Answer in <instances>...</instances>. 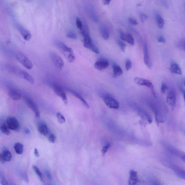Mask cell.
Returning <instances> with one entry per match:
<instances>
[{
    "label": "cell",
    "mask_w": 185,
    "mask_h": 185,
    "mask_svg": "<svg viewBox=\"0 0 185 185\" xmlns=\"http://www.w3.org/2000/svg\"><path fill=\"white\" fill-rule=\"evenodd\" d=\"M55 44L64 55L69 62L72 63L74 61L75 57L73 51L71 48L60 41L56 40L55 41Z\"/></svg>",
    "instance_id": "6da1fadb"
},
{
    "label": "cell",
    "mask_w": 185,
    "mask_h": 185,
    "mask_svg": "<svg viewBox=\"0 0 185 185\" xmlns=\"http://www.w3.org/2000/svg\"><path fill=\"white\" fill-rule=\"evenodd\" d=\"M81 31L82 34L84 37V47L86 48L90 49L92 52L96 53V54H99V51L97 47L94 44L89 35L88 34V33L85 32V31L84 30V29H82Z\"/></svg>",
    "instance_id": "7a4b0ae2"
},
{
    "label": "cell",
    "mask_w": 185,
    "mask_h": 185,
    "mask_svg": "<svg viewBox=\"0 0 185 185\" xmlns=\"http://www.w3.org/2000/svg\"><path fill=\"white\" fill-rule=\"evenodd\" d=\"M49 56L56 70L58 71H61L64 67V63L61 57L54 52H51Z\"/></svg>",
    "instance_id": "3957f363"
},
{
    "label": "cell",
    "mask_w": 185,
    "mask_h": 185,
    "mask_svg": "<svg viewBox=\"0 0 185 185\" xmlns=\"http://www.w3.org/2000/svg\"><path fill=\"white\" fill-rule=\"evenodd\" d=\"M17 60L27 69L31 70L33 67V64L31 60L21 52H17L16 54Z\"/></svg>",
    "instance_id": "277c9868"
},
{
    "label": "cell",
    "mask_w": 185,
    "mask_h": 185,
    "mask_svg": "<svg viewBox=\"0 0 185 185\" xmlns=\"http://www.w3.org/2000/svg\"><path fill=\"white\" fill-rule=\"evenodd\" d=\"M134 82L137 85L144 86L150 88L153 96L154 97L156 98L157 96L154 89V85L149 80L143 78L136 77L135 78Z\"/></svg>",
    "instance_id": "5b68a950"
},
{
    "label": "cell",
    "mask_w": 185,
    "mask_h": 185,
    "mask_svg": "<svg viewBox=\"0 0 185 185\" xmlns=\"http://www.w3.org/2000/svg\"><path fill=\"white\" fill-rule=\"evenodd\" d=\"M106 105L110 109H118L120 107V103L117 100L111 96L106 95L103 98Z\"/></svg>",
    "instance_id": "8992f818"
},
{
    "label": "cell",
    "mask_w": 185,
    "mask_h": 185,
    "mask_svg": "<svg viewBox=\"0 0 185 185\" xmlns=\"http://www.w3.org/2000/svg\"><path fill=\"white\" fill-rule=\"evenodd\" d=\"M6 123L9 129L18 132L20 129V125L16 118L9 117L6 120Z\"/></svg>",
    "instance_id": "52a82bcc"
},
{
    "label": "cell",
    "mask_w": 185,
    "mask_h": 185,
    "mask_svg": "<svg viewBox=\"0 0 185 185\" xmlns=\"http://www.w3.org/2000/svg\"><path fill=\"white\" fill-rule=\"evenodd\" d=\"M16 27L17 30L25 40L29 41L31 40L32 36L30 31L21 24H17Z\"/></svg>",
    "instance_id": "ba28073f"
},
{
    "label": "cell",
    "mask_w": 185,
    "mask_h": 185,
    "mask_svg": "<svg viewBox=\"0 0 185 185\" xmlns=\"http://www.w3.org/2000/svg\"><path fill=\"white\" fill-rule=\"evenodd\" d=\"M167 102L171 106L172 109H174L176 105V92L172 90L169 92L167 97Z\"/></svg>",
    "instance_id": "9c48e42d"
},
{
    "label": "cell",
    "mask_w": 185,
    "mask_h": 185,
    "mask_svg": "<svg viewBox=\"0 0 185 185\" xmlns=\"http://www.w3.org/2000/svg\"><path fill=\"white\" fill-rule=\"evenodd\" d=\"M25 101L27 106L34 112L35 117L37 118H40V111H39L38 106L35 102L30 98H25Z\"/></svg>",
    "instance_id": "30bf717a"
},
{
    "label": "cell",
    "mask_w": 185,
    "mask_h": 185,
    "mask_svg": "<svg viewBox=\"0 0 185 185\" xmlns=\"http://www.w3.org/2000/svg\"><path fill=\"white\" fill-rule=\"evenodd\" d=\"M54 90L57 95L62 98L65 105H67L68 101L65 92L61 87L59 86H55L54 88Z\"/></svg>",
    "instance_id": "8fae6325"
},
{
    "label": "cell",
    "mask_w": 185,
    "mask_h": 185,
    "mask_svg": "<svg viewBox=\"0 0 185 185\" xmlns=\"http://www.w3.org/2000/svg\"><path fill=\"white\" fill-rule=\"evenodd\" d=\"M109 66V62L105 59H101L94 64V67L99 71H102L107 68Z\"/></svg>",
    "instance_id": "7c38bea8"
},
{
    "label": "cell",
    "mask_w": 185,
    "mask_h": 185,
    "mask_svg": "<svg viewBox=\"0 0 185 185\" xmlns=\"http://www.w3.org/2000/svg\"><path fill=\"white\" fill-rule=\"evenodd\" d=\"M143 54H144V62L146 65L149 69L151 67V63L149 56L148 46L146 43L143 44Z\"/></svg>",
    "instance_id": "4fadbf2b"
},
{
    "label": "cell",
    "mask_w": 185,
    "mask_h": 185,
    "mask_svg": "<svg viewBox=\"0 0 185 185\" xmlns=\"http://www.w3.org/2000/svg\"><path fill=\"white\" fill-rule=\"evenodd\" d=\"M119 32L120 37L122 40L125 41L129 44L134 45L135 44V40L131 34L129 33H125L123 31L120 29Z\"/></svg>",
    "instance_id": "5bb4252c"
},
{
    "label": "cell",
    "mask_w": 185,
    "mask_h": 185,
    "mask_svg": "<svg viewBox=\"0 0 185 185\" xmlns=\"http://www.w3.org/2000/svg\"><path fill=\"white\" fill-rule=\"evenodd\" d=\"M139 181L137 172L135 170H131L129 172V185H136Z\"/></svg>",
    "instance_id": "9a60e30c"
},
{
    "label": "cell",
    "mask_w": 185,
    "mask_h": 185,
    "mask_svg": "<svg viewBox=\"0 0 185 185\" xmlns=\"http://www.w3.org/2000/svg\"><path fill=\"white\" fill-rule=\"evenodd\" d=\"M37 129L41 134L46 136L49 134V131L48 126L44 122H41L37 125Z\"/></svg>",
    "instance_id": "2e32d148"
},
{
    "label": "cell",
    "mask_w": 185,
    "mask_h": 185,
    "mask_svg": "<svg viewBox=\"0 0 185 185\" xmlns=\"http://www.w3.org/2000/svg\"><path fill=\"white\" fill-rule=\"evenodd\" d=\"M171 168L174 171L177 176L181 179L185 180V170L176 165H171Z\"/></svg>",
    "instance_id": "e0dca14e"
},
{
    "label": "cell",
    "mask_w": 185,
    "mask_h": 185,
    "mask_svg": "<svg viewBox=\"0 0 185 185\" xmlns=\"http://www.w3.org/2000/svg\"><path fill=\"white\" fill-rule=\"evenodd\" d=\"M11 153L9 150L5 149L4 150L0 156V161L2 163H4L5 162H9L12 159Z\"/></svg>",
    "instance_id": "ac0fdd59"
},
{
    "label": "cell",
    "mask_w": 185,
    "mask_h": 185,
    "mask_svg": "<svg viewBox=\"0 0 185 185\" xmlns=\"http://www.w3.org/2000/svg\"><path fill=\"white\" fill-rule=\"evenodd\" d=\"M166 149L171 154L174 155L175 156L178 157V158L180 159L185 153L172 147L167 146L166 147Z\"/></svg>",
    "instance_id": "d6986e66"
},
{
    "label": "cell",
    "mask_w": 185,
    "mask_h": 185,
    "mask_svg": "<svg viewBox=\"0 0 185 185\" xmlns=\"http://www.w3.org/2000/svg\"><path fill=\"white\" fill-rule=\"evenodd\" d=\"M9 95L12 99L15 101H18L21 98V95L19 92L15 89H11L9 90Z\"/></svg>",
    "instance_id": "ffe728a7"
},
{
    "label": "cell",
    "mask_w": 185,
    "mask_h": 185,
    "mask_svg": "<svg viewBox=\"0 0 185 185\" xmlns=\"http://www.w3.org/2000/svg\"><path fill=\"white\" fill-rule=\"evenodd\" d=\"M20 76L23 77L25 80L30 82L31 84H34V78L30 74L25 70H21Z\"/></svg>",
    "instance_id": "44dd1931"
},
{
    "label": "cell",
    "mask_w": 185,
    "mask_h": 185,
    "mask_svg": "<svg viewBox=\"0 0 185 185\" xmlns=\"http://www.w3.org/2000/svg\"><path fill=\"white\" fill-rule=\"evenodd\" d=\"M170 71L173 74H182V71L180 66L176 63H173L171 65Z\"/></svg>",
    "instance_id": "7402d4cb"
},
{
    "label": "cell",
    "mask_w": 185,
    "mask_h": 185,
    "mask_svg": "<svg viewBox=\"0 0 185 185\" xmlns=\"http://www.w3.org/2000/svg\"><path fill=\"white\" fill-rule=\"evenodd\" d=\"M113 68L114 77L117 78L122 74L123 70L119 66L115 64H114L113 65Z\"/></svg>",
    "instance_id": "603a6c76"
},
{
    "label": "cell",
    "mask_w": 185,
    "mask_h": 185,
    "mask_svg": "<svg viewBox=\"0 0 185 185\" xmlns=\"http://www.w3.org/2000/svg\"><path fill=\"white\" fill-rule=\"evenodd\" d=\"M71 92L73 95L75 96L76 98H77L78 99H79L80 100L85 107L87 108V109H89V105L88 102L85 101V100L79 94H78V92L74 91H71Z\"/></svg>",
    "instance_id": "cb8c5ba5"
},
{
    "label": "cell",
    "mask_w": 185,
    "mask_h": 185,
    "mask_svg": "<svg viewBox=\"0 0 185 185\" xmlns=\"http://www.w3.org/2000/svg\"><path fill=\"white\" fill-rule=\"evenodd\" d=\"M155 19L157 26L159 28H162L164 26L165 21L164 19L159 13H157L155 15Z\"/></svg>",
    "instance_id": "d4e9b609"
},
{
    "label": "cell",
    "mask_w": 185,
    "mask_h": 185,
    "mask_svg": "<svg viewBox=\"0 0 185 185\" xmlns=\"http://www.w3.org/2000/svg\"><path fill=\"white\" fill-rule=\"evenodd\" d=\"M0 129H1V132L7 136L10 135L11 132L10 131V129H9L6 123L2 124L0 127Z\"/></svg>",
    "instance_id": "484cf974"
},
{
    "label": "cell",
    "mask_w": 185,
    "mask_h": 185,
    "mask_svg": "<svg viewBox=\"0 0 185 185\" xmlns=\"http://www.w3.org/2000/svg\"><path fill=\"white\" fill-rule=\"evenodd\" d=\"M15 152L17 154L20 155L22 154L24 151V146L22 143H17L14 146Z\"/></svg>",
    "instance_id": "4316f807"
},
{
    "label": "cell",
    "mask_w": 185,
    "mask_h": 185,
    "mask_svg": "<svg viewBox=\"0 0 185 185\" xmlns=\"http://www.w3.org/2000/svg\"><path fill=\"white\" fill-rule=\"evenodd\" d=\"M101 34L104 40H107L109 38V32L105 27L102 26L101 27Z\"/></svg>",
    "instance_id": "83f0119b"
},
{
    "label": "cell",
    "mask_w": 185,
    "mask_h": 185,
    "mask_svg": "<svg viewBox=\"0 0 185 185\" xmlns=\"http://www.w3.org/2000/svg\"><path fill=\"white\" fill-rule=\"evenodd\" d=\"M33 170L34 171L35 173L37 174V176H38L39 177V178H40V180L42 181V182H44V178H43V176L42 173L40 172L39 169L37 168V167L36 166H33Z\"/></svg>",
    "instance_id": "f1b7e54d"
},
{
    "label": "cell",
    "mask_w": 185,
    "mask_h": 185,
    "mask_svg": "<svg viewBox=\"0 0 185 185\" xmlns=\"http://www.w3.org/2000/svg\"><path fill=\"white\" fill-rule=\"evenodd\" d=\"M56 117L59 122L60 124H63L66 122V120L65 118L62 114L60 113H58L56 114Z\"/></svg>",
    "instance_id": "f546056e"
},
{
    "label": "cell",
    "mask_w": 185,
    "mask_h": 185,
    "mask_svg": "<svg viewBox=\"0 0 185 185\" xmlns=\"http://www.w3.org/2000/svg\"><path fill=\"white\" fill-rule=\"evenodd\" d=\"M66 36L67 38L72 39H76L77 36L76 33L72 31H69L66 33Z\"/></svg>",
    "instance_id": "4dcf8cb0"
},
{
    "label": "cell",
    "mask_w": 185,
    "mask_h": 185,
    "mask_svg": "<svg viewBox=\"0 0 185 185\" xmlns=\"http://www.w3.org/2000/svg\"><path fill=\"white\" fill-rule=\"evenodd\" d=\"M0 181L2 185H9L4 176L2 171L0 172Z\"/></svg>",
    "instance_id": "1f68e13d"
},
{
    "label": "cell",
    "mask_w": 185,
    "mask_h": 185,
    "mask_svg": "<svg viewBox=\"0 0 185 185\" xmlns=\"http://www.w3.org/2000/svg\"><path fill=\"white\" fill-rule=\"evenodd\" d=\"M110 146H111V144H110V143H108L106 145L102 147L101 150L102 156H105L106 153H107V151L109 150Z\"/></svg>",
    "instance_id": "d6a6232c"
},
{
    "label": "cell",
    "mask_w": 185,
    "mask_h": 185,
    "mask_svg": "<svg viewBox=\"0 0 185 185\" xmlns=\"http://www.w3.org/2000/svg\"><path fill=\"white\" fill-rule=\"evenodd\" d=\"M125 67L126 69L128 71L130 70L132 67V62L129 59H127L125 62Z\"/></svg>",
    "instance_id": "836d02e7"
},
{
    "label": "cell",
    "mask_w": 185,
    "mask_h": 185,
    "mask_svg": "<svg viewBox=\"0 0 185 185\" xmlns=\"http://www.w3.org/2000/svg\"><path fill=\"white\" fill-rule=\"evenodd\" d=\"M76 24L77 27L80 31H82L83 29V24L82 21L78 18H77L76 19Z\"/></svg>",
    "instance_id": "e575fe53"
},
{
    "label": "cell",
    "mask_w": 185,
    "mask_h": 185,
    "mask_svg": "<svg viewBox=\"0 0 185 185\" xmlns=\"http://www.w3.org/2000/svg\"><path fill=\"white\" fill-rule=\"evenodd\" d=\"M149 182L151 185H162L158 180L154 178L149 179Z\"/></svg>",
    "instance_id": "d590c367"
},
{
    "label": "cell",
    "mask_w": 185,
    "mask_h": 185,
    "mask_svg": "<svg viewBox=\"0 0 185 185\" xmlns=\"http://www.w3.org/2000/svg\"><path fill=\"white\" fill-rule=\"evenodd\" d=\"M56 137L53 133H50L49 135L48 139L49 142L52 143H54L56 141Z\"/></svg>",
    "instance_id": "8d00e7d4"
},
{
    "label": "cell",
    "mask_w": 185,
    "mask_h": 185,
    "mask_svg": "<svg viewBox=\"0 0 185 185\" xmlns=\"http://www.w3.org/2000/svg\"><path fill=\"white\" fill-rule=\"evenodd\" d=\"M168 89V87L166 83H165V82H162V84H161V92L163 94H165Z\"/></svg>",
    "instance_id": "74e56055"
},
{
    "label": "cell",
    "mask_w": 185,
    "mask_h": 185,
    "mask_svg": "<svg viewBox=\"0 0 185 185\" xmlns=\"http://www.w3.org/2000/svg\"><path fill=\"white\" fill-rule=\"evenodd\" d=\"M118 43V44L122 52H125L126 45L125 43H124L122 41H119Z\"/></svg>",
    "instance_id": "f35d334b"
},
{
    "label": "cell",
    "mask_w": 185,
    "mask_h": 185,
    "mask_svg": "<svg viewBox=\"0 0 185 185\" xmlns=\"http://www.w3.org/2000/svg\"><path fill=\"white\" fill-rule=\"evenodd\" d=\"M140 16L141 20L142 22H144L148 18V17L145 14L143 13H140Z\"/></svg>",
    "instance_id": "ab89813d"
},
{
    "label": "cell",
    "mask_w": 185,
    "mask_h": 185,
    "mask_svg": "<svg viewBox=\"0 0 185 185\" xmlns=\"http://www.w3.org/2000/svg\"><path fill=\"white\" fill-rule=\"evenodd\" d=\"M129 20L131 24L134 25V26H135V25H136L138 24V22L136 20L133 18L132 17L129 18Z\"/></svg>",
    "instance_id": "60d3db41"
},
{
    "label": "cell",
    "mask_w": 185,
    "mask_h": 185,
    "mask_svg": "<svg viewBox=\"0 0 185 185\" xmlns=\"http://www.w3.org/2000/svg\"><path fill=\"white\" fill-rule=\"evenodd\" d=\"M45 173L46 176L48 177V178L50 180H52V174L48 170H45Z\"/></svg>",
    "instance_id": "b9f144b4"
},
{
    "label": "cell",
    "mask_w": 185,
    "mask_h": 185,
    "mask_svg": "<svg viewBox=\"0 0 185 185\" xmlns=\"http://www.w3.org/2000/svg\"><path fill=\"white\" fill-rule=\"evenodd\" d=\"M158 41L159 43H165L166 42V39L162 35H161L158 37Z\"/></svg>",
    "instance_id": "7bdbcfd3"
},
{
    "label": "cell",
    "mask_w": 185,
    "mask_h": 185,
    "mask_svg": "<svg viewBox=\"0 0 185 185\" xmlns=\"http://www.w3.org/2000/svg\"><path fill=\"white\" fill-rule=\"evenodd\" d=\"M179 47L185 51V39L180 42Z\"/></svg>",
    "instance_id": "ee69618b"
},
{
    "label": "cell",
    "mask_w": 185,
    "mask_h": 185,
    "mask_svg": "<svg viewBox=\"0 0 185 185\" xmlns=\"http://www.w3.org/2000/svg\"><path fill=\"white\" fill-rule=\"evenodd\" d=\"M24 180L25 181V182H26L27 183L29 182V180L27 173H25L24 175Z\"/></svg>",
    "instance_id": "f6af8a7d"
},
{
    "label": "cell",
    "mask_w": 185,
    "mask_h": 185,
    "mask_svg": "<svg viewBox=\"0 0 185 185\" xmlns=\"http://www.w3.org/2000/svg\"><path fill=\"white\" fill-rule=\"evenodd\" d=\"M180 90L182 93L183 94V95L184 102L185 103V90L182 87H180Z\"/></svg>",
    "instance_id": "bcb514c9"
},
{
    "label": "cell",
    "mask_w": 185,
    "mask_h": 185,
    "mask_svg": "<svg viewBox=\"0 0 185 185\" xmlns=\"http://www.w3.org/2000/svg\"><path fill=\"white\" fill-rule=\"evenodd\" d=\"M102 2L104 5H108L110 4L111 1L110 0H104Z\"/></svg>",
    "instance_id": "7dc6e473"
},
{
    "label": "cell",
    "mask_w": 185,
    "mask_h": 185,
    "mask_svg": "<svg viewBox=\"0 0 185 185\" xmlns=\"http://www.w3.org/2000/svg\"><path fill=\"white\" fill-rule=\"evenodd\" d=\"M34 153L35 157H38L40 156V154H39L37 148H35L34 149Z\"/></svg>",
    "instance_id": "c3c4849f"
},
{
    "label": "cell",
    "mask_w": 185,
    "mask_h": 185,
    "mask_svg": "<svg viewBox=\"0 0 185 185\" xmlns=\"http://www.w3.org/2000/svg\"><path fill=\"white\" fill-rule=\"evenodd\" d=\"M25 132L27 134H30L31 133V132L29 131V130L27 129H25Z\"/></svg>",
    "instance_id": "681fc988"
},
{
    "label": "cell",
    "mask_w": 185,
    "mask_h": 185,
    "mask_svg": "<svg viewBox=\"0 0 185 185\" xmlns=\"http://www.w3.org/2000/svg\"><path fill=\"white\" fill-rule=\"evenodd\" d=\"M180 159L183 161V162L185 163V154L183 155V156L182 158H181Z\"/></svg>",
    "instance_id": "f907efd6"
},
{
    "label": "cell",
    "mask_w": 185,
    "mask_h": 185,
    "mask_svg": "<svg viewBox=\"0 0 185 185\" xmlns=\"http://www.w3.org/2000/svg\"><path fill=\"white\" fill-rule=\"evenodd\" d=\"M184 85L185 86V80L184 81Z\"/></svg>",
    "instance_id": "816d5d0a"
}]
</instances>
